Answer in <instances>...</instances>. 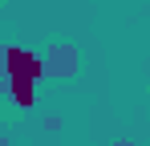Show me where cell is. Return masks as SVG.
Returning a JSON list of instances; mask_svg holds the SVG:
<instances>
[{
  "mask_svg": "<svg viewBox=\"0 0 150 146\" xmlns=\"http://www.w3.org/2000/svg\"><path fill=\"white\" fill-rule=\"evenodd\" d=\"M0 146H8V138H4V134H0Z\"/></svg>",
  "mask_w": 150,
  "mask_h": 146,
  "instance_id": "4",
  "label": "cell"
},
{
  "mask_svg": "<svg viewBox=\"0 0 150 146\" xmlns=\"http://www.w3.org/2000/svg\"><path fill=\"white\" fill-rule=\"evenodd\" d=\"M45 81V61L25 45H8L4 49V85H8V97L21 106V110H33L37 106V85Z\"/></svg>",
  "mask_w": 150,
  "mask_h": 146,
  "instance_id": "1",
  "label": "cell"
},
{
  "mask_svg": "<svg viewBox=\"0 0 150 146\" xmlns=\"http://www.w3.org/2000/svg\"><path fill=\"white\" fill-rule=\"evenodd\" d=\"M41 61H45V77H53V81H69V77H77V65H81L77 45H69V41L49 45V53H45Z\"/></svg>",
  "mask_w": 150,
  "mask_h": 146,
  "instance_id": "2",
  "label": "cell"
},
{
  "mask_svg": "<svg viewBox=\"0 0 150 146\" xmlns=\"http://www.w3.org/2000/svg\"><path fill=\"white\" fill-rule=\"evenodd\" d=\"M114 146H134V142H130V138H118V142H114Z\"/></svg>",
  "mask_w": 150,
  "mask_h": 146,
  "instance_id": "3",
  "label": "cell"
}]
</instances>
